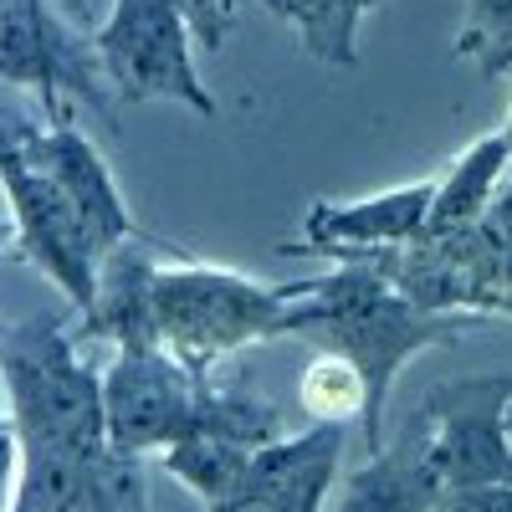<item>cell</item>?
<instances>
[{"label":"cell","mask_w":512,"mask_h":512,"mask_svg":"<svg viewBox=\"0 0 512 512\" xmlns=\"http://www.w3.org/2000/svg\"><path fill=\"white\" fill-rule=\"evenodd\" d=\"M103 415L108 446L123 456H164L185 441H236L262 451L287 436L282 410L251 395L246 379L200 374L164 344L113 354V364L103 369Z\"/></svg>","instance_id":"obj_1"},{"label":"cell","mask_w":512,"mask_h":512,"mask_svg":"<svg viewBox=\"0 0 512 512\" xmlns=\"http://www.w3.org/2000/svg\"><path fill=\"white\" fill-rule=\"evenodd\" d=\"M482 231H487L492 246L502 251V272H507V287H512V175L502 180V190H497V200H492V210H487Z\"/></svg>","instance_id":"obj_21"},{"label":"cell","mask_w":512,"mask_h":512,"mask_svg":"<svg viewBox=\"0 0 512 512\" xmlns=\"http://www.w3.org/2000/svg\"><path fill=\"white\" fill-rule=\"evenodd\" d=\"M159 6L180 11V16L190 21V31H195V41H200L205 52H221V47H226L231 21H236V11H226V0H159Z\"/></svg>","instance_id":"obj_20"},{"label":"cell","mask_w":512,"mask_h":512,"mask_svg":"<svg viewBox=\"0 0 512 512\" xmlns=\"http://www.w3.org/2000/svg\"><path fill=\"white\" fill-rule=\"evenodd\" d=\"M436 512H512V487H472V492H446Z\"/></svg>","instance_id":"obj_23"},{"label":"cell","mask_w":512,"mask_h":512,"mask_svg":"<svg viewBox=\"0 0 512 512\" xmlns=\"http://www.w3.org/2000/svg\"><path fill=\"white\" fill-rule=\"evenodd\" d=\"M507 82H512V72H507ZM502 134H507V144H512V108H507V123H502Z\"/></svg>","instance_id":"obj_25"},{"label":"cell","mask_w":512,"mask_h":512,"mask_svg":"<svg viewBox=\"0 0 512 512\" xmlns=\"http://www.w3.org/2000/svg\"><path fill=\"white\" fill-rule=\"evenodd\" d=\"M93 52L113 103H180L195 118L221 113L195 67L190 21L159 0H113L108 21L93 31Z\"/></svg>","instance_id":"obj_5"},{"label":"cell","mask_w":512,"mask_h":512,"mask_svg":"<svg viewBox=\"0 0 512 512\" xmlns=\"http://www.w3.org/2000/svg\"><path fill=\"white\" fill-rule=\"evenodd\" d=\"M41 175H52L62 185V195L88 216V226L98 231V241L108 251H118L123 241H139V221H134V210H128L118 180H113V169L103 159V149L82 134V128L72 118H57L47 123V134H41L26 154Z\"/></svg>","instance_id":"obj_11"},{"label":"cell","mask_w":512,"mask_h":512,"mask_svg":"<svg viewBox=\"0 0 512 512\" xmlns=\"http://www.w3.org/2000/svg\"><path fill=\"white\" fill-rule=\"evenodd\" d=\"M507 175H512V144H507L502 128H492V134H482L461 159H451L446 175H436V205H431L425 236L477 231Z\"/></svg>","instance_id":"obj_14"},{"label":"cell","mask_w":512,"mask_h":512,"mask_svg":"<svg viewBox=\"0 0 512 512\" xmlns=\"http://www.w3.org/2000/svg\"><path fill=\"white\" fill-rule=\"evenodd\" d=\"M379 6L384 0H262V11L282 16L323 67H359V21Z\"/></svg>","instance_id":"obj_15"},{"label":"cell","mask_w":512,"mask_h":512,"mask_svg":"<svg viewBox=\"0 0 512 512\" xmlns=\"http://www.w3.org/2000/svg\"><path fill=\"white\" fill-rule=\"evenodd\" d=\"M16 477H21V446L6 420V400H0V512L16 507Z\"/></svg>","instance_id":"obj_22"},{"label":"cell","mask_w":512,"mask_h":512,"mask_svg":"<svg viewBox=\"0 0 512 512\" xmlns=\"http://www.w3.org/2000/svg\"><path fill=\"white\" fill-rule=\"evenodd\" d=\"M159 241H123L118 251L103 256L98 272V297L82 313V338H103L118 349H154L159 323H154V277L164 267V256L154 251Z\"/></svg>","instance_id":"obj_12"},{"label":"cell","mask_w":512,"mask_h":512,"mask_svg":"<svg viewBox=\"0 0 512 512\" xmlns=\"http://www.w3.org/2000/svg\"><path fill=\"white\" fill-rule=\"evenodd\" d=\"M297 395H303V405L313 410V420H338L344 425V415H359L369 410V395H364V379L333 354H318L313 369L303 374V384H297Z\"/></svg>","instance_id":"obj_18"},{"label":"cell","mask_w":512,"mask_h":512,"mask_svg":"<svg viewBox=\"0 0 512 512\" xmlns=\"http://www.w3.org/2000/svg\"><path fill=\"white\" fill-rule=\"evenodd\" d=\"M251 446H236V441H185L175 451H164V472L185 482L205 507H216L236 492V482L246 477L251 466Z\"/></svg>","instance_id":"obj_16"},{"label":"cell","mask_w":512,"mask_h":512,"mask_svg":"<svg viewBox=\"0 0 512 512\" xmlns=\"http://www.w3.org/2000/svg\"><path fill=\"white\" fill-rule=\"evenodd\" d=\"M226 11H236V0H226Z\"/></svg>","instance_id":"obj_27"},{"label":"cell","mask_w":512,"mask_h":512,"mask_svg":"<svg viewBox=\"0 0 512 512\" xmlns=\"http://www.w3.org/2000/svg\"><path fill=\"white\" fill-rule=\"evenodd\" d=\"M154 323L159 344L180 364L216 374L226 359L297 333L292 282H256L246 272L175 256L154 277Z\"/></svg>","instance_id":"obj_4"},{"label":"cell","mask_w":512,"mask_h":512,"mask_svg":"<svg viewBox=\"0 0 512 512\" xmlns=\"http://www.w3.org/2000/svg\"><path fill=\"white\" fill-rule=\"evenodd\" d=\"M0 400L21 461H98L113 451L103 374L82 364L77 338L52 313L0 323Z\"/></svg>","instance_id":"obj_3"},{"label":"cell","mask_w":512,"mask_h":512,"mask_svg":"<svg viewBox=\"0 0 512 512\" xmlns=\"http://www.w3.org/2000/svg\"><path fill=\"white\" fill-rule=\"evenodd\" d=\"M507 431H512V410H507Z\"/></svg>","instance_id":"obj_28"},{"label":"cell","mask_w":512,"mask_h":512,"mask_svg":"<svg viewBox=\"0 0 512 512\" xmlns=\"http://www.w3.org/2000/svg\"><path fill=\"white\" fill-rule=\"evenodd\" d=\"M441 482L425 456V436L415 410L395 425V436L384 441L359 472H349L344 492L328 512H436L441 507Z\"/></svg>","instance_id":"obj_13"},{"label":"cell","mask_w":512,"mask_h":512,"mask_svg":"<svg viewBox=\"0 0 512 512\" xmlns=\"http://www.w3.org/2000/svg\"><path fill=\"white\" fill-rule=\"evenodd\" d=\"M436 205V180L395 185L364 200H313L297 241H287V256H333V262H359L374 251H400L425 236Z\"/></svg>","instance_id":"obj_9"},{"label":"cell","mask_w":512,"mask_h":512,"mask_svg":"<svg viewBox=\"0 0 512 512\" xmlns=\"http://www.w3.org/2000/svg\"><path fill=\"white\" fill-rule=\"evenodd\" d=\"M41 134H47V123H41V118L16 98V88H0V169L16 164V159H26Z\"/></svg>","instance_id":"obj_19"},{"label":"cell","mask_w":512,"mask_h":512,"mask_svg":"<svg viewBox=\"0 0 512 512\" xmlns=\"http://www.w3.org/2000/svg\"><path fill=\"white\" fill-rule=\"evenodd\" d=\"M461 31H456V57H466L482 82H497L512 72V0H461Z\"/></svg>","instance_id":"obj_17"},{"label":"cell","mask_w":512,"mask_h":512,"mask_svg":"<svg viewBox=\"0 0 512 512\" xmlns=\"http://www.w3.org/2000/svg\"><path fill=\"white\" fill-rule=\"evenodd\" d=\"M57 6H62L72 21H88V0H57Z\"/></svg>","instance_id":"obj_24"},{"label":"cell","mask_w":512,"mask_h":512,"mask_svg":"<svg viewBox=\"0 0 512 512\" xmlns=\"http://www.w3.org/2000/svg\"><path fill=\"white\" fill-rule=\"evenodd\" d=\"M0 88H31L47 123L67 118V103L118 118L93 36H82L52 0H0Z\"/></svg>","instance_id":"obj_7"},{"label":"cell","mask_w":512,"mask_h":512,"mask_svg":"<svg viewBox=\"0 0 512 512\" xmlns=\"http://www.w3.org/2000/svg\"><path fill=\"white\" fill-rule=\"evenodd\" d=\"M292 292H297V338H313L323 354L344 359L364 379L369 410L359 425H364L369 456L384 446L379 415L390 410L400 369L415 354L451 344V338H461L466 328L482 323L466 313H425L390 277H379L369 262H338L328 277L292 282Z\"/></svg>","instance_id":"obj_2"},{"label":"cell","mask_w":512,"mask_h":512,"mask_svg":"<svg viewBox=\"0 0 512 512\" xmlns=\"http://www.w3.org/2000/svg\"><path fill=\"white\" fill-rule=\"evenodd\" d=\"M6 241H11V226H6V221H0V246H6Z\"/></svg>","instance_id":"obj_26"},{"label":"cell","mask_w":512,"mask_h":512,"mask_svg":"<svg viewBox=\"0 0 512 512\" xmlns=\"http://www.w3.org/2000/svg\"><path fill=\"white\" fill-rule=\"evenodd\" d=\"M344 466V425L313 420L251 456L236 492L205 512H328V492Z\"/></svg>","instance_id":"obj_10"},{"label":"cell","mask_w":512,"mask_h":512,"mask_svg":"<svg viewBox=\"0 0 512 512\" xmlns=\"http://www.w3.org/2000/svg\"><path fill=\"white\" fill-rule=\"evenodd\" d=\"M0 190H6V205H11L16 251L77 313H88L93 297H98L103 256H108V246L98 241L88 216H82V210L62 195V185L52 175H41L31 159H16V164L0 169Z\"/></svg>","instance_id":"obj_8"},{"label":"cell","mask_w":512,"mask_h":512,"mask_svg":"<svg viewBox=\"0 0 512 512\" xmlns=\"http://www.w3.org/2000/svg\"><path fill=\"white\" fill-rule=\"evenodd\" d=\"M512 374H466L431 384L415 400L425 456L441 492L512 487Z\"/></svg>","instance_id":"obj_6"}]
</instances>
